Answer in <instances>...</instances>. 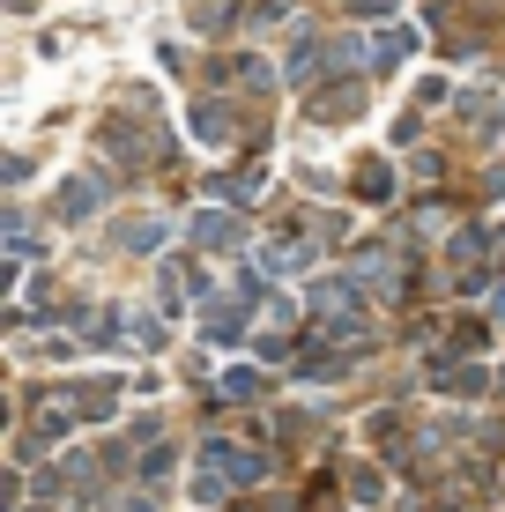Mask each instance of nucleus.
Wrapping results in <instances>:
<instances>
[{"mask_svg":"<svg viewBox=\"0 0 505 512\" xmlns=\"http://www.w3.org/2000/svg\"><path fill=\"white\" fill-rule=\"evenodd\" d=\"M216 394H223V401H260V394H268V372H253V364H231V372L216 379Z\"/></svg>","mask_w":505,"mask_h":512,"instance_id":"obj_3","label":"nucleus"},{"mask_svg":"<svg viewBox=\"0 0 505 512\" xmlns=\"http://www.w3.org/2000/svg\"><path fill=\"white\" fill-rule=\"evenodd\" d=\"M194 238H201V245H231L238 231H231V216H201V223H194Z\"/></svg>","mask_w":505,"mask_h":512,"instance_id":"obj_5","label":"nucleus"},{"mask_svg":"<svg viewBox=\"0 0 505 512\" xmlns=\"http://www.w3.org/2000/svg\"><path fill=\"white\" fill-rule=\"evenodd\" d=\"M246 312H253V282H246V290H231V297H216V305H208V334H216V342H231V334L246 327Z\"/></svg>","mask_w":505,"mask_h":512,"instance_id":"obj_1","label":"nucleus"},{"mask_svg":"<svg viewBox=\"0 0 505 512\" xmlns=\"http://www.w3.org/2000/svg\"><path fill=\"white\" fill-rule=\"evenodd\" d=\"M498 268H505V231H498Z\"/></svg>","mask_w":505,"mask_h":512,"instance_id":"obj_8","label":"nucleus"},{"mask_svg":"<svg viewBox=\"0 0 505 512\" xmlns=\"http://www.w3.org/2000/svg\"><path fill=\"white\" fill-rule=\"evenodd\" d=\"M446 394H483V372H439Z\"/></svg>","mask_w":505,"mask_h":512,"instance_id":"obj_6","label":"nucleus"},{"mask_svg":"<svg viewBox=\"0 0 505 512\" xmlns=\"http://www.w3.org/2000/svg\"><path fill=\"white\" fill-rule=\"evenodd\" d=\"M97 208V179H67L60 186V216H90Z\"/></svg>","mask_w":505,"mask_h":512,"instance_id":"obj_4","label":"nucleus"},{"mask_svg":"<svg viewBox=\"0 0 505 512\" xmlns=\"http://www.w3.org/2000/svg\"><path fill=\"white\" fill-rule=\"evenodd\" d=\"M208 461H216V475L223 483H260V453H238V446H223V438H208Z\"/></svg>","mask_w":505,"mask_h":512,"instance_id":"obj_2","label":"nucleus"},{"mask_svg":"<svg viewBox=\"0 0 505 512\" xmlns=\"http://www.w3.org/2000/svg\"><path fill=\"white\" fill-rule=\"evenodd\" d=\"M246 512H260V505H246Z\"/></svg>","mask_w":505,"mask_h":512,"instance_id":"obj_9","label":"nucleus"},{"mask_svg":"<svg viewBox=\"0 0 505 512\" xmlns=\"http://www.w3.org/2000/svg\"><path fill=\"white\" fill-rule=\"evenodd\" d=\"M127 245H142V253H149V245H164V231H156V223H127Z\"/></svg>","mask_w":505,"mask_h":512,"instance_id":"obj_7","label":"nucleus"}]
</instances>
